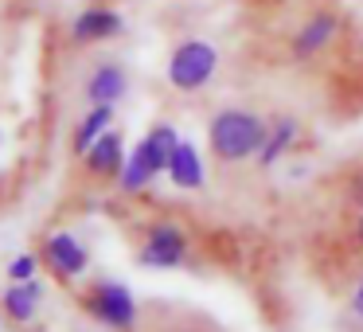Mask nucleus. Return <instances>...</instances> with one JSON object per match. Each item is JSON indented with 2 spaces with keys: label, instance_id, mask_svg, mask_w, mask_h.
Masks as SVG:
<instances>
[{
  "label": "nucleus",
  "instance_id": "obj_7",
  "mask_svg": "<svg viewBox=\"0 0 363 332\" xmlns=\"http://www.w3.org/2000/svg\"><path fill=\"white\" fill-rule=\"evenodd\" d=\"M129 94V71L118 63H102L86 79V102L90 106H118Z\"/></svg>",
  "mask_w": 363,
  "mask_h": 332
},
{
  "label": "nucleus",
  "instance_id": "obj_8",
  "mask_svg": "<svg viewBox=\"0 0 363 332\" xmlns=\"http://www.w3.org/2000/svg\"><path fill=\"white\" fill-rule=\"evenodd\" d=\"M336 35H340V20L332 16V12H316V16H308L305 24H301V32L293 35V55L297 59L320 55Z\"/></svg>",
  "mask_w": 363,
  "mask_h": 332
},
{
  "label": "nucleus",
  "instance_id": "obj_15",
  "mask_svg": "<svg viewBox=\"0 0 363 332\" xmlns=\"http://www.w3.org/2000/svg\"><path fill=\"white\" fill-rule=\"evenodd\" d=\"M110 126H113V106H90V110L82 114V121L74 126V153L82 157Z\"/></svg>",
  "mask_w": 363,
  "mask_h": 332
},
{
  "label": "nucleus",
  "instance_id": "obj_12",
  "mask_svg": "<svg viewBox=\"0 0 363 332\" xmlns=\"http://www.w3.org/2000/svg\"><path fill=\"white\" fill-rule=\"evenodd\" d=\"M297 137H301V126H297V118H277V121H269V129H266V141H262V149H258V168H274L277 160L285 157V153L297 145Z\"/></svg>",
  "mask_w": 363,
  "mask_h": 332
},
{
  "label": "nucleus",
  "instance_id": "obj_5",
  "mask_svg": "<svg viewBox=\"0 0 363 332\" xmlns=\"http://www.w3.org/2000/svg\"><path fill=\"white\" fill-rule=\"evenodd\" d=\"M40 258L48 262V266H51V274H55V277H63V282H79V277L86 274V266H90L86 246H82L74 235H67V231H55V235H48V238H43Z\"/></svg>",
  "mask_w": 363,
  "mask_h": 332
},
{
  "label": "nucleus",
  "instance_id": "obj_9",
  "mask_svg": "<svg viewBox=\"0 0 363 332\" xmlns=\"http://www.w3.org/2000/svg\"><path fill=\"white\" fill-rule=\"evenodd\" d=\"M121 28H125V20L118 12L94 4V9H82V16L71 24V40L74 43H102V40H113Z\"/></svg>",
  "mask_w": 363,
  "mask_h": 332
},
{
  "label": "nucleus",
  "instance_id": "obj_13",
  "mask_svg": "<svg viewBox=\"0 0 363 332\" xmlns=\"http://www.w3.org/2000/svg\"><path fill=\"white\" fill-rule=\"evenodd\" d=\"M145 145V157H149L152 172H168V160H172V149L180 145V137H176V126H168V121H160V126H152L149 133L141 137Z\"/></svg>",
  "mask_w": 363,
  "mask_h": 332
},
{
  "label": "nucleus",
  "instance_id": "obj_11",
  "mask_svg": "<svg viewBox=\"0 0 363 332\" xmlns=\"http://www.w3.org/2000/svg\"><path fill=\"white\" fill-rule=\"evenodd\" d=\"M168 180L176 184L180 192H199L203 188V157L191 141H184L172 149V160H168Z\"/></svg>",
  "mask_w": 363,
  "mask_h": 332
},
{
  "label": "nucleus",
  "instance_id": "obj_19",
  "mask_svg": "<svg viewBox=\"0 0 363 332\" xmlns=\"http://www.w3.org/2000/svg\"><path fill=\"white\" fill-rule=\"evenodd\" d=\"M359 243H363V215H359Z\"/></svg>",
  "mask_w": 363,
  "mask_h": 332
},
{
  "label": "nucleus",
  "instance_id": "obj_20",
  "mask_svg": "<svg viewBox=\"0 0 363 332\" xmlns=\"http://www.w3.org/2000/svg\"><path fill=\"white\" fill-rule=\"evenodd\" d=\"M0 321H4V309H0Z\"/></svg>",
  "mask_w": 363,
  "mask_h": 332
},
{
  "label": "nucleus",
  "instance_id": "obj_1",
  "mask_svg": "<svg viewBox=\"0 0 363 332\" xmlns=\"http://www.w3.org/2000/svg\"><path fill=\"white\" fill-rule=\"evenodd\" d=\"M266 129L269 126L250 110H219L207 126V141H211V153L223 165H238V160L258 157Z\"/></svg>",
  "mask_w": 363,
  "mask_h": 332
},
{
  "label": "nucleus",
  "instance_id": "obj_18",
  "mask_svg": "<svg viewBox=\"0 0 363 332\" xmlns=\"http://www.w3.org/2000/svg\"><path fill=\"white\" fill-rule=\"evenodd\" d=\"M352 196H355V199H363V176H359V180H355V184H352Z\"/></svg>",
  "mask_w": 363,
  "mask_h": 332
},
{
  "label": "nucleus",
  "instance_id": "obj_17",
  "mask_svg": "<svg viewBox=\"0 0 363 332\" xmlns=\"http://www.w3.org/2000/svg\"><path fill=\"white\" fill-rule=\"evenodd\" d=\"M352 313L363 321V277L355 282V289H352Z\"/></svg>",
  "mask_w": 363,
  "mask_h": 332
},
{
  "label": "nucleus",
  "instance_id": "obj_16",
  "mask_svg": "<svg viewBox=\"0 0 363 332\" xmlns=\"http://www.w3.org/2000/svg\"><path fill=\"white\" fill-rule=\"evenodd\" d=\"M40 254H16V258L9 262V277L12 282H28V277H35V270H40Z\"/></svg>",
  "mask_w": 363,
  "mask_h": 332
},
{
  "label": "nucleus",
  "instance_id": "obj_6",
  "mask_svg": "<svg viewBox=\"0 0 363 332\" xmlns=\"http://www.w3.org/2000/svg\"><path fill=\"white\" fill-rule=\"evenodd\" d=\"M82 165H86V176H94V180H118L121 165H125V141H121L118 129L113 126L106 129V133L82 153Z\"/></svg>",
  "mask_w": 363,
  "mask_h": 332
},
{
  "label": "nucleus",
  "instance_id": "obj_4",
  "mask_svg": "<svg viewBox=\"0 0 363 332\" xmlns=\"http://www.w3.org/2000/svg\"><path fill=\"white\" fill-rule=\"evenodd\" d=\"M141 266L149 270H176L188 262V235L176 219H152L145 227V243H141Z\"/></svg>",
  "mask_w": 363,
  "mask_h": 332
},
{
  "label": "nucleus",
  "instance_id": "obj_10",
  "mask_svg": "<svg viewBox=\"0 0 363 332\" xmlns=\"http://www.w3.org/2000/svg\"><path fill=\"white\" fill-rule=\"evenodd\" d=\"M40 301H43V282L40 277H28V282H12V289H4L0 309H4L9 321L28 324V321H35V313H40Z\"/></svg>",
  "mask_w": 363,
  "mask_h": 332
},
{
  "label": "nucleus",
  "instance_id": "obj_3",
  "mask_svg": "<svg viewBox=\"0 0 363 332\" xmlns=\"http://www.w3.org/2000/svg\"><path fill=\"white\" fill-rule=\"evenodd\" d=\"M82 309L94 316L98 324L118 332H133L137 328V301L129 293L125 282H98L94 289L82 297Z\"/></svg>",
  "mask_w": 363,
  "mask_h": 332
},
{
  "label": "nucleus",
  "instance_id": "obj_2",
  "mask_svg": "<svg viewBox=\"0 0 363 332\" xmlns=\"http://www.w3.org/2000/svg\"><path fill=\"white\" fill-rule=\"evenodd\" d=\"M215 71H219V51L207 40H184L180 48L168 55V82H172L176 90H184V94L203 90L207 82L215 79Z\"/></svg>",
  "mask_w": 363,
  "mask_h": 332
},
{
  "label": "nucleus",
  "instance_id": "obj_14",
  "mask_svg": "<svg viewBox=\"0 0 363 332\" xmlns=\"http://www.w3.org/2000/svg\"><path fill=\"white\" fill-rule=\"evenodd\" d=\"M152 165H149V157H145V145L137 141V149L133 153H125V165H121V172H118V188L125 192V196H137V192H145L152 184Z\"/></svg>",
  "mask_w": 363,
  "mask_h": 332
}]
</instances>
